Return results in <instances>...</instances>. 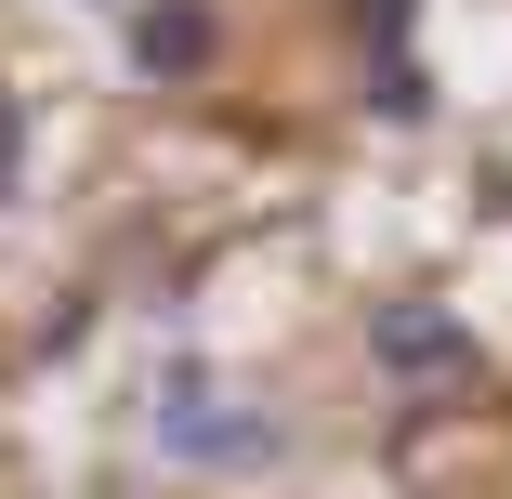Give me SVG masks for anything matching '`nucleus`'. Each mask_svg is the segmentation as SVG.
<instances>
[{
  "mask_svg": "<svg viewBox=\"0 0 512 499\" xmlns=\"http://www.w3.org/2000/svg\"><path fill=\"white\" fill-rule=\"evenodd\" d=\"M368 355H381L394 381H473V329H460V316H434V303H381Z\"/></svg>",
  "mask_w": 512,
  "mask_h": 499,
  "instance_id": "f03ea898",
  "label": "nucleus"
},
{
  "mask_svg": "<svg viewBox=\"0 0 512 499\" xmlns=\"http://www.w3.org/2000/svg\"><path fill=\"white\" fill-rule=\"evenodd\" d=\"M211 0H145V14H132V66L145 79H197V66H211Z\"/></svg>",
  "mask_w": 512,
  "mask_h": 499,
  "instance_id": "7ed1b4c3",
  "label": "nucleus"
},
{
  "mask_svg": "<svg viewBox=\"0 0 512 499\" xmlns=\"http://www.w3.org/2000/svg\"><path fill=\"white\" fill-rule=\"evenodd\" d=\"M27 184V92H0V197Z\"/></svg>",
  "mask_w": 512,
  "mask_h": 499,
  "instance_id": "20e7f679",
  "label": "nucleus"
},
{
  "mask_svg": "<svg viewBox=\"0 0 512 499\" xmlns=\"http://www.w3.org/2000/svg\"><path fill=\"white\" fill-rule=\"evenodd\" d=\"M407 14H421V0H355V27H368V53H407Z\"/></svg>",
  "mask_w": 512,
  "mask_h": 499,
  "instance_id": "39448f33",
  "label": "nucleus"
},
{
  "mask_svg": "<svg viewBox=\"0 0 512 499\" xmlns=\"http://www.w3.org/2000/svg\"><path fill=\"white\" fill-rule=\"evenodd\" d=\"M158 447L211 460V473H250V460H276V421L237 381H211V368H158Z\"/></svg>",
  "mask_w": 512,
  "mask_h": 499,
  "instance_id": "f257e3e1",
  "label": "nucleus"
}]
</instances>
